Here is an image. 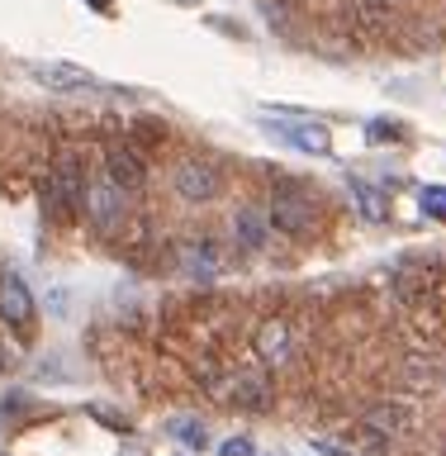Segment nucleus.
<instances>
[{"instance_id":"1","label":"nucleus","mask_w":446,"mask_h":456,"mask_svg":"<svg viewBox=\"0 0 446 456\" xmlns=\"http://www.w3.org/2000/svg\"><path fill=\"white\" fill-rule=\"evenodd\" d=\"M48 214L53 219H71L81 205H85V176H81V162H77V152H62L57 157V167H53V176H48Z\"/></svg>"},{"instance_id":"2","label":"nucleus","mask_w":446,"mask_h":456,"mask_svg":"<svg viewBox=\"0 0 446 456\" xmlns=\"http://www.w3.org/2000/svg\"><path fill=\"white\" fill-rule=\"evenodd\" d=\"M181 200H191V205H205V200H219L223 195V171L209 162V157H185L176 167V176H171Z\"/></svg>"},{"instance_id":"3","label":"nucleus","mask_w":446,"mask_h":456,"mask_svg":"<svg viewBox=\"0 0 446 456\" xmlns=\"http://www.w3.org/2000/svg\"><path fill=\"white\" fill-rule=\"evenodd\" d=\"M266 219H271V228H280V233H290V238H309L313 224H319V209H313V200L304 191H276Z\"/></svg>"},{"instance_id":"4","label":"nucleus","mask_w":446,"mask_h":456,"mask_svg":"<svg viewBox=\"0 0 446 456\" xmlns=\"http://www.w3.org/2000/svg\"><path fill=\"white\" fill-rule=\"evenodd\" d=\"M85 219H91L100 233H119L124 219H128V195L124 191H114L109 181H100V185H85Z\"/></svg>"},{"instance_id":"5","label":"nucleus","mask_w":446,"mask_h":456,"mask_svg":"<svg viewBox=\"0 0 446 456\" xmlns=\"http://www.w3.org/2000/svg\"><path fill=\"white\" fill-rule=\"evenodd\" d=\"M390 24H394L390 0H352L347 5V28H352V38H361V43H380L390 34Z\"/></svg>"},{"instance_id":"6","label":"nucleus","mask_w":446,"mask_h":456,"mask_svg":"<svg viewBox=\"0 0 446 456\" xmlns=\"http://www.w3.org/2000/svg\"><path fill=\"white\" fill-rule=\"evenodd\" d=\"M214 395H223L228 404H238V409H266L271 404V385H266V376H256V370H233L223 385H214Z\"/></svg>"},{"instance_id":"7","label":"nucleus","mask_w":446,"mask_h":456,"mask_svg":"<svg viewBox=\"0 0 446 456\" xmlns=\"http://www.w3.org/2000/svg\"><path fill=\"white\" fill-rule=\"evenodd\" d=\"M105 181L114 185V191H124V195H134L148 185V171H142V157L134 148H109L105 152Z\"/></svg>"},{"instance_id":"8","label":"nucleus","mask_w":446,"mask_h":456,"mask_svg":"<svg viewBox=\"0 0 446 456\" xmlns=\"http://www.w3.org/2000/svg\"><path fill=\"white\" fill-rule=\"evenodd\" d=\"M252 347H256V356H262L266 366H285V362L295 356V333H290V323H285V319H266L262 328H256Z\"/></svg>"},{"instance_id":"9","label":"nucleus","mask_w":446,"mask_h":456,"mask_svg":"<svg viewBox=\"0 0 446 456\" xmlns=\"http://www.w3.org/2000/svg\"><path fill=\"white\" fill-rule=\"evenodd\" d=\"M0 319L14 323V328H28V323H34V295H28V285L14 276V271H5V276H0Z\"/></svg>"},{"instance_id":"10","label":"nucleus","mask_w":446,"mask_h":456,"mask_svg":"<svg viewBox=\"0 0 446 456\" xmlns=\"http://www.w3.org/2000/svg\"><path fill=\"white\" fill-rule=\"evenodd\" d=\"M266 233H271V219H266V209H256V205H242L233 214V238H238V248H266Z\"/></svg>"},{"instance_id":"11","label":"nucleus","mask_w":446,"mask_h":456,"mask_svg":"<svg viewBox=\"0 0 446 456\" xmlns=\"http://www.w3.org/2000/svg\"><path fill=\"white\" fill-rule=\"evenodd\" d=\"M181 266H185V276H195V281H214L223 271L219 252H214L209 242H185V248H181Z\"/></svg>"},{"instance_id":"12","label":"nucleus","mask_w":446,"mask_h":456,"mask_svg":"<svg viewBox=\"0 0 446 456\" xmlns=\"http://www.w3.org/2000/svg\"><path fill=\"white\" fill-rule=\"evenodd\" d=\"M370 428H376L380 437H399V433H409L413 428V413L404 404H380V409H370Z\"/></svg>"},{"instance_id":"13","label":"nucleus","mask_w":446,"mask_h":456,"mask_svg":"<svg viewBox=\"0 0 446 456\" xmlns=\"http://www.w3.org/2000/svg\"><path fill=\"white\" fill-rule=\"evenodd\" d=\"M38 77L57 86V91H85V86H95L91 81V71H81V67H67V62H48V67H38Z\"/></svg>"},{"instance_id":"14","label":"nucleus","mask_w":446,"mask_h":456,"mask_svg":"<svg viewBox=\"0 0 446 456\" xmlns=\"http://www.w3.org/2000/svg\"><path fill=\"white\" fill-rule=\"evenodd\" d=\"M352 191H356V205H361V214H366L370 224L390 219V195H385L380 185H366V181H356Z\"/></svg>"},{"instance_id":"15","label":"nucleus","mask_w":446,"mask_h":456,"mask_svg":"<svg viewBox=\"0 0 446 456\" xmlns=\"http://www.w3.org/2000/svg\"><path fill=\"white\" fill-rule=\"evenodd\" d=\"M290 138H295V148L299 152H328V148H333V138H328V128L323 124H295L290 128Z\"/></svg>"},{"instance_id":"16","label":"nucleus","mask_w":446,"mask_h":456,"mask_svg":"<svg viewBox=\"0 0 446 456\" xmlns=\"http://www.w3.org/2000/svg\"><path fill=\"white\" fill-rule=\"evenodd\" d=\"M171 433H176L181 442H185V447H205V442H209V433H205V423H195V419H176V423H171Z\"/></svg>"},{"instance_id":"17","label":"nucleus","mask_w":446,"mask_h":456,"mask_svg":"<svg viewBox=\"0 0 446 456\" xmlns=\"http://www.w3.org/2000/svg\"><path fill=\"white\" fill-rule=\"evenodd\" d=\"M423 214L446 219V185H427V191H423Z\"/></svg>"},{"instance_id":"18","label":"nucleus","mask_w":446,"mask_h":456,"mask_svg":"<svg viewBox=\"0 0 446 456\" xmlns=\"http://www.w3.org/2000/svg\"><path fill=\"white\" fill-rule=\"evenodd\" d=\"M219 456H252V442L247 437H228L219 447Z\"/></svg>"},{"instance_id":"19","label":"nucleus","mask_w":446,"mask_h":456,"mask_svg":"<svg viewBox=\"0 0 446 456\" xmlns=\"http://www.w3.org/2000/svg\"><path fill=\"white\" fill-rule=\"evenodd\" d=\"M394 134H399V128H390V124H370V128H366L370 142H385V138H394Z\"/></svg>"}]
</instances>
